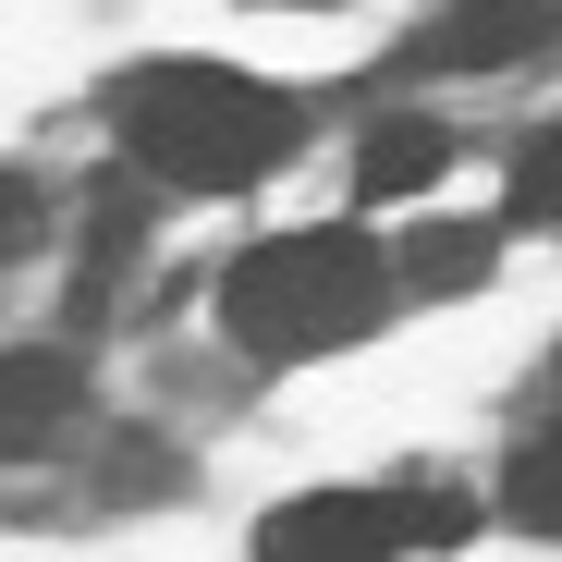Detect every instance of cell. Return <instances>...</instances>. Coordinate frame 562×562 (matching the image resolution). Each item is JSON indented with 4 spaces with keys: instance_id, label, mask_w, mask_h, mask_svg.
Listing matches in <instances>:
<instances>
[{
    "instance_id": "6da1fadb",
    "label": "cell",
    "mask_w": 562,
    "mask_h": 562,
    "mask_svg": "<svg viewBox=\"0 0 562 562\" xmlns=\"http://www.w3.org/2000/svg\"><path fill=\"white\" fill-rule=\"evenodd\" d=\"M135 171L183 183V196H245V183H269L281 159H294V99L233 61H147L123 74V99H111Z\"/></svg>"
},
{
    "instance_id": "7a4b0ae2",
    "label": "cell",
    "mask_w": 562,
    "mask_h": 562,
    "mask_svg": "<svg viewBox=\"0 0 562 562\" xmlns=\"http://www.w3.org/2000/svg\"><path fill=\"white\" fill-rule=\"evenodd\" d=\"M380 306H392V257L367 233H269L221 281V330L245 355H269V367H306V355L367 342Z\"/></svg>"
},
{
    "instance_id": "3957f363",
    "label": "cell",
    "mask_w": 562,
    "mask_h": 562,
    "mask_svg": "<svg viewBox=\"0 0 562 562\" xmlns=\"http://www.w3.org/2000/svg\"><path fill=\"white\" fill-rule=\"evenodd\" d=\"M404 538H464V502L416 490H306L257 526V562H392Z\"/></svg>"
},
{
    "instance_id": "277c9868",
    "label": "cell",
    "mask_w": 562,
    "mask_h": 562,
    "mask_svg": "<svg viewBox=\"0 0 562 562\" xmlns=\"http://www.w3.org/2000/svg\"><path fill=\"white\" fill-rule=\"evenodd\" d=\"M562 49V0H452L416 37V61L440 74H502V61H550Z\"/></svg>"
},
{
    "instance_id": "5b68a950",
    "label": "cell",
    "mask_w": 562,
    "mask_h": 562,
    "mask_svg": "<svg viewBox=\"0 0 562 562\" xmlns=\"http://www.w3.org/2000/svg\"><path fill=\"white\" fill-rule=\"evenodd\" d=\"M74 404H86V367L74 355H0V464L49 452L74 428Z\"/></svg>"
},
{
    "instance_id": "8992f818",
    "label": "cell",
    "mask_w": 562,
    "mask_h": 562,
    "mask_svg": "<svg viewBox=\"0 0 562 562\" xmlns=\"http://www.w3.org/2000/svg\"><path fill=\"white\" fill-rule=\"evenodd\" d=\"M440 171H452V135L416 123V111L367 123V147H355V183H367V196H416V183H440Z\"/></svg>"
},
{
    "instance_id": "52a82bcc",
    "label": "cell",
    "mask_w": 562,
    "mask_h": 562,
    "mask_svg": "<svg viewBox=\"0 0 562 562\" xmlns=\"http://www.w3.org/2000/svg\"><path fill=\"white\" fill-rule=\"evenodd\" d=\"M502 502H514V526H526V538H562V428H538V440L514 452Z\"/></svg>"
},
{
    "instance_id": "ba28073f",
    "label": "cell",
    "mask_w": 562,
    "mask_h": 562,
    "mask_svg": "<svg viewBox=\"0 0 562 562\" xmlns=\"http://www.w3.org/2000/svg\"><path fill=\"white\" fill-rule=\"evenodd\" d=\"M514 209H526V221H562V123L514 147Z\"/></svg>"
},
{
    "instance_id": "9c48e42d",
    "label": "cell",
    "mask_w": 562,
    "mask_h": 562,
    "mask_svg": "<svg viewBox=\"0 0 562 562\" xmlns=\"http://www.w3.org/2000/svg\"><path fill=\"white\" fill-rule=\"evenodd\" d=\"M13 245H25V183L0 171V269H13Z\"/></svg>"
},
{
    "instance_id": "30bf717a",
    "label": "cell",
    "mask_w": 562,
    "mask_h": 562,
    "mask_svg": "<svg viewBox=\"0 0 562 562\" xmlns=\"http://www.w3.org/2000/svg\"><path fill=\"white\" fill-rule=\"evenodd\" d=\"M550 380H562V367H550Z\"/></svg>"
}]
</instances>
